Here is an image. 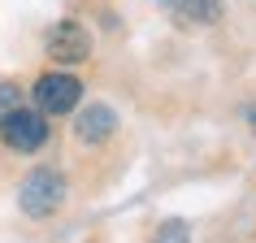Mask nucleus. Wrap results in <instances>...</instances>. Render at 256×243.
<instances>
[{
  "mask_svg": "<svg viewBox=\"0 0 256 243\" xmlns=\"http://www.w3.org/2000/svg\"><path fill=\"white\" fill-rule=\"evenodd\" d=\"M113 130H118V113L108 104H87V108H78V118H74V139L87 144V148L113 139Z\"/></svg>",
  "mask_w": 256,
  "mask_h": 243,
  "instance_id": "obj_5",
  "label": "nucleus"
},
{
  "mask_svg": "<svg viewBox=\"0 0 256 243\" xmlns=\"http://www.w3.org/2000/svg\"><path fill=\"white\" fill-rule=\"evenodd\" d=\"M156 243H187V226H182V222H165L161 234H156Z\"/></svg>",
  "mask_w": 256,
  "mask_h": 243,
  "instance_id": "obj_8",
  "label": "nucleus"
},
{
  "mask_svg": "<svg viewBox=\"0 0 256 243\" xmlns=\"http://www.w3.org/2000/svg\"><path fill=\"white\" fill-rule=\"evenodd\" d=\"M222 0H174V14L178 22H196V26H213L222 22Z\"/></svg>",
  "mask_w": 256,
  "mask_h": 243,
  "instance_id": "obj_6",
  "label": "nucleus"
},
{
  "mask_svg": "<svg viewBox=\"0 0 256 243\" xmlns=\"http://www.w3.org/2000/svg\"><path fill=\"white\" fill-rule=\"evenodd\" d=\"M14 108H22V87L14 78H0V122L9 118Z\"/></svg>",
  "mask_w": 256,
  "mask_h": 243,
  "instance_id": "obj_7",
  "label": "nucleus"
},
{
  "mask_svg": "<svg viewBox=\"0 0 256 243\" xmlns=\"http://www.w3.org/2000/svg\"><path fill=\"white\" fill-rule=\"evenodd\" d=\"M70 187H66V174L61 170H52V165H40V170H30L22 182H18V208L26 217H35V222H44V217H52L61 204H66Z\"/></svg>",
  "mask_w": 256,
  "mask_h": 243,
  "instance_id": "obj_1",
  "label": "nucleus"
},
{
  "mask_svg": "<svg viewBox=\"0 0 256 243\" xmlns=\"http://www.w3.org/2000/svg\"><path fill=\"white\" fill-rule=\"evenodd\" d=\"M44 52L52 56L56 66H82V61L92 56V35H87V26H82V22L61 18V22H52V30H48Z\"/></svg>",
  "mask_w": 256,
  "mask_h": 243,
  "instance_id": "obj_4",
  "label": "nucleus"
},
{
  "mask_svg": "<svg viewBox=\"0 0 256 243\" xmlns=\"http://www.w3.org/2000/svg\"><path fill=\"white\" fill-rule=\"evenodd\" d=\"M248 122H252V130H256V108H248Z\"/></svg>",
  "mask_w": 256,
  "mask_h": 243,
  "instance_id": "obj_9",
  "label": "nucleus"
},
{
  "mask_svg": "<svg viewBox=\"0 0 256 243\" xmlns=\"http://www.w3.org/2000/svg\"><path fill=\"white\" fill-rule=\"evenodd\" d=\"M30 100H35V108H40L44 118H66V113H74V108H78L82 82L74 78V74H66V70H48V74H40V78H35Z\"/></svg>",
  "mask_w": 256,
  "mask_h": 243,
  "instance_id": "obj_2",
  "label": "nucleus"
},
{
  "mask_svg": "<svg viewBox=\"0 0 256 243\" xmlns=\"http://www.w3.org/2000/svg\"><path fill=\"white\" fill-rule=\"evenodd\" d=\"M52 135V126L44 118L40 108H14L9 118L0 122V144L14 152H40Z\"/></svg>",
  "mask_w": 256,
  "mask_h": 243,
  "instance_id": "obj_3",
  "label": "nucleus"
}]
</instances>
